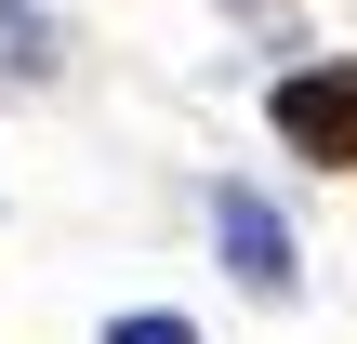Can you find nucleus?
Wrapping results in <instances>:
<instances>
[{
	"label": "nucleus",
	"instance_id": "f257e3e1",
	"mask_svg": "<svg viewBox=\"0 0 357 344\" xmlns=\"http://www.w3.org/2000/svg\"><path fill=\"white\" fill-rule=\"evenodd\" d=\"M265 119H278V146L291 159H318V172H357V66H291L278 93H265Z\"/></svg>",
	"mask_w": 357,
	"mask_h": 344
},
{
	"label": "nucleus",
	"instance_id": "f03ea898",
	"mask_svg": "<svg viewBox=\"0 0 357 344\" xmlns=\"http://www.w3.org/2000/svg\"><path fill=\"white\" fill-rule=\"evenodd\" d=\"M212 239H225V278H238V292H265V305H291V292H305V252H291L278 199H252V186H212Z\"/></svg>",
	"mask_w": 357,
	"mask_h": 344
},
{
	"label": "nucleus",
	"instance_id": "7ed1b4c3",
	"mask_svg": "<svg viewBox=\"0 0 357 344\" xmlns=\"http://www.w3.org/2000/svg\"><path fill=\"white\" fill-rule=\"evenodd\" d=\"M53 66V13H26V0H0V93H26Z\"/></svg>",
	"mask_w": 357,
	"mask_h": 344
},
{
	"label": "nucleus",
	"instance_id": "20e7f679",
	"mask_svg": "<svg viewBox=\"0 0 357 344\" xmlns=\"http://www.w3.org/2000/svg\"><path fill=\"white\" fill-rule=\"evenodd\" d=\"M106 344H199V318H172V305H132V318H106Z\"/></svg>",
	"mask_w": 357,
	"mask_h": 344
}]
</instances>
